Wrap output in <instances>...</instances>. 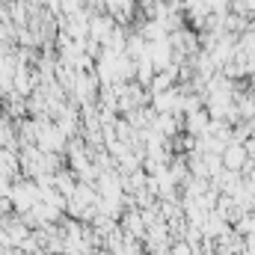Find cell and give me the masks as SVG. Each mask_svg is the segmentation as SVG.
Segmentation results:
<instances>
[{
  "instance_id": "1",
  "label": "cell",
  "mask_w": 255,
  "mask_h": 255,
  "mask_svg": "<svg viewBox=\"0 0 255 255\" xmlns=\"http://www.w3.org/2000/svg\"><path fill=\"white\" fill-rule=\"evenodd\" d=\"M220 160H223V169H226V172H235V175L253 169V163L247 160V145H241V142H229V145L223 148Z\"/></svg>"
},
{
  "instance_id": "2",
  "label": "cell",
  "mask_w": 255,
  "mask_h": 255,
  "mask_svg": "<svg viewBox=\"0 0 255 255\" xmlns=\"http://www.w3.org/2000/svg\"><path fill=\"white\" fill-rule=\"evenodd\" d=\"M255 232V214H241V220H238V235H253Z\"/></svg>"
}]
</instances>
